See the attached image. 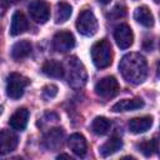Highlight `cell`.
Here are the masks:
<instances>
[{"mask_svg":"<svg viewBox=\"0 0 160 160\" xmlns=\"http://www.w3.org/2000/svg\"><path fill=\"white\" fill-rule=\"evenodd\" d=\"M119 69L122 78L128 82L135 85L142 82L148 76L146 59L138 52H130L122 56L119 64Z\"/></svg>","mask_w":160,"mask_h":160,"instance_id":"6da1fadb","label":"cell"},{"mask_svg":"<svg viewBox=\"0 0 160 160\" xmlns=\"http://www.w3.org/2000/svg\"><path fill=\"white\" fill-rule=\"evenodd\" d=\"M91 59L98 69H105L112 62V50L108 40L102 39L95 42L91 48Z\"/></svg>","mask_w":160,"mask_h":160,"instance_id":"7a4b0ae2","label":"cell"},{"mask_svg":"<svg viewBox=\"0 0 160 160\" xmlns=\"http://www.w3.org/2000/svg\"><path fill=\"white\" fill-rule=\"evenodd\" d=\"M68 65H69V76H68L69 85L72 89L82 88L88 80V72L84 64L76 56H71L69 59Z\"/></svg>","mask_w":160,"mask_h":160,"instance_id":"3957f363","label":"cell"},{"mask_svg":"<svg viewBox=\"0 0 160 160\" xmlns=\"http://www.w3.org/2000/svg\"><path fill=\"white\" fill-rule=\"evenodd\" d=\"M29 79L18 72L9 74L6 79V94L10 99L18 100L22 96L25 88L29 85Z\"/></svg>","mask_w":160,"mask_h":160,"instance_id":"277c9868","label":"cell"},{"mask_svg":"<svg viewBox=\"0 0 160 160\" xmlns=\"http://www.w3.org/2000/svg\"><path fill=\"white\" fill-rule=\"evenodd\" d=\"M76 29L84 36H92L98 31V20L90 9L82 10L76 20Z\"/></svg>","mask_w":160,"mask_h":160,"instance_id":"5b68a950","label":"cell"},{"mask_svg":"<svg viewBox=\"0 0 160 160\" xmlns=\"http://www.w3.org/2000/svg\"><path fill=\"white\" fill-rule=\"evenodd\" d=\"M95 94L102 99H111L115 95H118L120 86L119 82L116 80V78L114 76H105L102 79H100L96 84H95Z\"/></svg>","mask_w":160,"mask_h":160,"instance_id":"8992f818","label":"cell"},{"mask_svg":"<svg viewBox=\"0 0 160 160\" xmlns=\"http://www.w3.org/2000/svg\"><path fill=\"white\" fill-rule=\"evenodd\" d=\"M28 9L31 19L38 24H45L50 18V6L45 0H32Z\"/></svg>","mask_w":160,"mask_h":160,"instance_id":"52a82bcc","label":"cell"},{"mask_svg":"<svg viewBox=\"0 0 160 160\" xmlns=\"http://www.w3.org/2000/svg\"><path fill=\"white\" fill-rule=\"evenodd\" d=\"M114 39L116 41V45L125 50L128 48H130L132 45L134 41V35H132V30L128 24H120L115 28L114 30Z\"/></svg>","mask_w":160,"mask_h":160,"instance_id":"ba28073f","label":"cell"},{"mask_svg":"<svg viewBox=\"0 0 160 160\" xmlns=\"http://www.w3.org/2000/svg\"><path fill=\"white\" fill-rule=\"evenodd\" d=\"M75 46V38L70 31H59L52 38V48L59 52L70 51Z\"/></svg>","mask_w":160,"mask_h":160,"instance_id":"9c48e42d","label":"cell"},{"mask_svg":"<svg viewBox=\"0 0 160 160\" xmlns=\"http://www.w3.org/2000/svg\"><path fill=\"white\" fill-rule=\"evenodd\" d=\"M64 131L61 128L50 129L42 138V145L49 150H58L62 146Z\"/></svg>","mask_w":160,"mask_h":160,"instance_id":"30bf717a","label":"cell"},{"mask_svg":"<svg viewBox=\"0 0 160 160\" xmlns=\"http://www.w3.org/2000/svg\"><path fill=\"white\" fill-rule=\"evenodd\" d=\"M18 141H19L18 136L12 131L2 129L0 132V152L2 155H5V154L15 150L18 146Z\"/></svg>","mask_w":160,"mask_h":160,"instance_id":"8fae6325","label":"cell"},{"mask_svg":"<svg viewBox=\"0 0 160 160\" xmlns=\"http://www.w3.org/2000/svg\"><path fill=\"white\" fill-rule=\"evenodd\" d=\"M29 116H30V112H29L28 109H25V108L18 109L10 116V120H9L10 128L14 129V130H18V131H22L26 128V125H28Z\"/></svg>","mask_w":160,"mask_h":160,"instance_id":"7c38bea8","label":"cell"},{"mask_svg":"<svg viewBox=\"0 0 160 160\" xmlns=\"http://www.w3.org/2000/svg\"><path fill=\"white\" fill-rule=\"evenodd\" d=\"M144 106V101L140 98H132V99H122L118 102H115L111 106L112 112H121V111H132L141 109Z\"/></svg>","mask_w":160,"mask_h":160,"instance_id":"4fadbf2b","label":"cell"},{"mask_svg":"<svg viewBox=\"0 0 160 160\" xmlns=\"http://www.w3.org/2000/svg\"><path fill=\"white\" fill-rule=\"evenodd\" d=\"M68 145H69L70 150L78 156H85V154L88 151L86 139L79 132H75V134L70 135V138L68 140Z\"/></svg>","mask_w":160,"mask_h":160,"instance_id":"5bb4252c","label":"cell"},{"mask_svg":"<svg viewBox=\"0 0 160 160\" xmlns=\"http://www.w3.org/2000/svg\"><path fill=\"white\" fill-rule=\"evenodd\" d=\"M28 28H29V24H28V19L25 18V15L21 11H19V10L15 11L12 14V18H11L10 35H12V36L20 35L24 31H26Z\"/></svg>","mask_w":160,"mask_h":160,"instance_id":"9a60e30c","label":"cell"},{"mask_svg":"<svg viewBox=\"0 0 160 160\" xmlns=\"http://www.w3.org/2000/svg\"><path fill=\"white\" fill-rule=\"evenodd\" d=\"M152 125V118L151 116H140L134 118L129 121V130L132 134H141L148 131Z\"/></svg>","mask_w":160,"mask_h":160,"instance_id":"2e32d148","label":"cell"},{"mask_svg":"<svg viewBox=\"0 0 160 160\" xmlns=\"http://www.w3.org/2000/svg\"><path fill=\"white\" fill-rule=\"evenodd\" d=\"M41 71L46 76L56 78V79H60L65 75V70H64L62 65L56 60H46L41 66Z\"/></svg>","mask_w":160,"mask_h":160,"instance_id":"e0dca14e","label":"cell"},{"mask_svg":"<svg viewBox=\"0 0 160 160\" xmlns=\"http://www.w3.org/2000/svg\"><path fill=\"white\" fill-rule=\"evenodd\" d=\"M134 19L142 26L145 28H151L154 26V16L150 11V9L145 5L139 6L134 11Z\"/></svg>","mask_w":160,"mask_h":160,"instance_id":"ac0fdd59","label":"cell"},{"mask_svg":"<svg viewBox=\"0 0 160 160\" xmlns=\"http://www.w3.org/2000/svg\"><path fill=\"white\" fill-rule=\"evenodd\" d=\"M31 42L28 40H20L18 42H15L11 48V58L14 60H21L25 59L26 56L30 55L31 52Z\"/></svg>","mask_w":160,"mask_h":160,"instance_id":"d6986e66","label":"cell"},{"mask_svg":"<svg viewBox=\"0 0 160 160\" xmlns=\"http://www.w3.org/2000/svg\"><path fill=\"white\" fill-rule=\"evenodd\" d=\"M121 148H122V140H121L120 138L114 136V138L109 139L106 142H104V144L100 146L99 152H100V155H101L102 158H106V156H110V155L115 154V152L119 151Z\"/></svg>","mask_w":160,"mask_h":160,"instance_id":"ffe728a7","label":"cell"},{"mask_svg":"<svg viewBox=\"0 0 160 160\" xmlns=\"http://www.w3.org/2000/svg\"><path fill=\"white\" fill-rule=\"evenodd\" d=\"M71 12H72V8L70 4L65 2V1L58 2L56 10H55V22L56 24L65 22L71 16Z\"/></svg>","mask_w":160,"mask_h":160,"instance_id":"44dd1931","label":"cell"},{"mask_svg":"<svg viewBox=\"0 0 160 160\" xmlns=\"http://www.w3.org/2000/svg\"><path fill=\"white\" fill-rule=\"evenodd\" d=\"M111 128V122L109 119L104 118V116H98L92 120L91 124V130L96 134V135H105L108 134V131Z\"/></svg>","mask_w":160,"mask_h":160,"instance_id":"7402d4cb","label":"cell"},{"mask_svg":"<svg viewBox=\"0 0 160 160\" xmlns=\"http://www.w3.org/2000/svg\"><path fill=\"white\" fill-rule=\"evenodd\" d=\"M138 148H139V151H141L145 156H150L156 150V141H155V139L145 140V141L140 142L138 145Z\"/></svg>","mask_w":160,"mask_h":160,"instance_id":"603a6c76","label":"cell"},{"mask_svg":"<svg viewBox=\"0 0 160 160\" xmlns=\"http://www.w3.org/2000/svg\"><path fill=\"white\" fill-rule=\"evenodd\" d=\"M58 95V86L54 85V84H50V85H46L42 88V98L45 100H50L52 98H55Z\"/></svg>","mask_w":160,"mask_h":160,"instance_id":"cb8c5ba5","label":"cell"},{"mask_svg":"<svg viewBox=\"0 0 160 160\" xmlns=\"http://www.w3.org/2000/svg\"><path fill=\"white\" fill-rule=\"evenodd\" d=\"M126 14V10H125V6L124 5H116L112 10H111V16L114 18H122L124 15Z\"/></svg>","mask_w":160,"mask_h":160,"instance_id":"d4e9b609","label":"cell"},{"mask_svg":"<svg viewBox=\"0 0 160 160\" xmlns=\"http://www.w3.org/2000/svg\"><path fill=\"white\" fill-rule=\"evenodd\" d=\"M155 141H156V151L160 154V138H159V140L155 139Z\"/></svg>","mask_w":160,"mask_h":160,"instance_id":"484cf974","label":"cell"},{"mask_svg":"<svg viewBox=\"0 0 160 160\" xmlns=\"http://www.w3.org/2000/svg\"><path fill=\"white\" fill-rule=\"evenodd\" d=\"M61 158H66V159H71V158H70V155H68V154H61V155H59V156H58V159H61Z\"/></svg>","mask_w":160,"mask_h":160,"instance_id":"4316f807","label":"cell"},{"mask_svg":"<svg viewBox=\"0 0 160 160\" xmlns=\"http://www.w3.org/2000/svg\"><path fill=\"white\" fill-rule=\"evenodd\" d=\"M99 1H100L101 4H104V5H105V4H109L111 0H99Z\"/></svg>","mask_w":160,"mask_h":160,"instance_id":"83f0119b","label":"cell"},{"mask_svg":"<svg viewBox=\"0 0 160 160\" xmlns=\"http://www.w3.org/2000/svg\"><path fill=\"white\" fill-rule=\"evenodd\" d=\"M158 72H159V76H160V64L158 65Z\"/></svg>","mask_w":160,"mask_h":160,"instance_id":"f1b7e54d","label":"cell"},{"mask_svg":"<svg viewBox=\"0 0 160 160\" xmlns=\"http://www.w3.org/2000/svg\"><path fill=\"white\" fill-rule=\"evenodd\" d=\"M152 1H154V2H158V4L160 2V0H152Z\"/></svg>","mask_w":160,"mask_h":160,"instance_id":"f546056e","label":"cell"},{"mask_svg":"<svg viewBox=\"0 0 160 160\" xmlns=\"http://www.w3.org/2000/svg\"><path fill=\"white\" fill-rule=\"evenodd\" d=\"M14 1H19V0H14Z\"/></svg>","mask_w":160,"mask_h":160,"instance_id":"4dcf8cb0","label":"cell"}]
</instances>
